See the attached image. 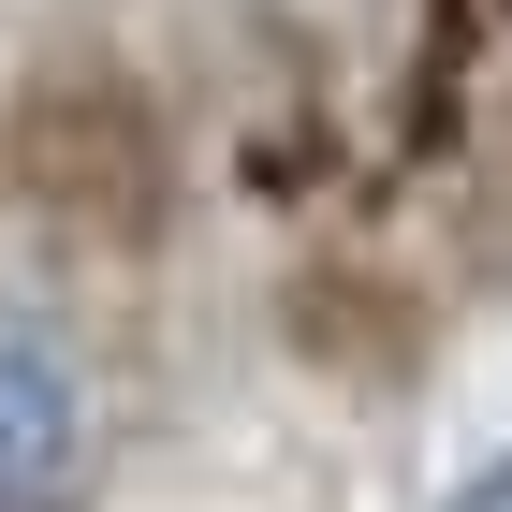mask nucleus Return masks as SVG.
Returning a JSON list of instances; mask_svg holds the SVG:
<instances>
[{
    "label": "nucleus",
    "mask_w": 512,
    "mask_h": 512,
    "mask_svg": "<svg viewBox=\"0 0 512 512\" xmlns=\"http://www.w3.org/2000/svg\"><path fill=\"white\" fill-rule=\"evenodd\" d=\"M425 220H439L454 308H512V74H483L454 147L425 161Z\"/></svg>",
    "instance_id": "39448f33"
},
{
    "label": "nucleus",
    "mask_w": 512,
    "mask_h": 512,
    "mask_svg": "<svg viewBox=\"0 0 512 512\" xmlns=\"http://www.w3.org/2000/svg\"><path fill=\"white\" fill-rule=\"evenodd\" d=\"M0 220L30 235L74 293H132L161 278L176 220H191V132L161 103L132 44H30L0 74Z\"/></svg>",
    "instance_id": "f257e3e1"
},
{
    "label": "nucleus",
    "mask_w": 512,
    "mask_h": 512,
    "mask_svg": "<svg viewBox=\"0 0 512 512\" xmlns=\"http://www.w3.org/2000/svg\"><path fill=\"white\" fill-rule=\"evenodd\" d=\"M278 352L293 381H322L337 410H410L454 352V278L410 264V249H366V235H322L278 264Z\"/></svg>",
    "instance_id": "f03ea898"
},
{
    "label": "nucleus",
    "mask_w": 512,
    "mask_h": 512,
    "mask_svg": "<svg viewBox=\"0 0 512 512\" xmlns=\"http://www.w3.org/2000/svg\"><path fill=\"white\" fill-rule=\"evenodd\" d=\"M205 103H220V161L235 191L264 205H308L352 176V103H337V44L293 15V0H220L205 15Z\"/></svg>",
    "instance_id": "7ed1b4c3"
},
{
    "label": "nucleus",
    "mask_w": 512,
    "mask_h": 512,
    "mask_svg": "<svg viewBox=\"0 0 512 512\" xmlns=\"http://www.w3.org/2000/svg\"><path fill=\"white\" fill-rule=\"evenodd\" d=\"M498 59H512V0H410V59H395V147H381V176H425Z\"/></svg>",
    "instance_id": "423d86ee"
},
{
    "label": "nucleus",
    "mask_w": 512,
    "mask_h": 512,
    "mask_svg": "<svg viewBox=\"0 0 512 512\" xmlns=\"http://www.w3.org/2000/svg\"><path fill=\"white\" fill-rule=\"evenodd\" d=\"M454 512H512V439H498V454H483L469 483H454Z\"/></svg>",
    "instance_id": "0eeeda50"
},
{
    "label": "nucleus",
    "mask_w": 512,
    "mask_h": 512,
    "mask_svg": "<svg viewBox=\"0 0 512 512\" xmlns=\"http://www.w3.org/2000/svg\"><path fill=\"white\" fill-rule=\"evenodd\" d=\"M0 512H103V410L44 337H0Z\"/></svg>",
    "instance_id": "20e7f679"
}]
</instances>
